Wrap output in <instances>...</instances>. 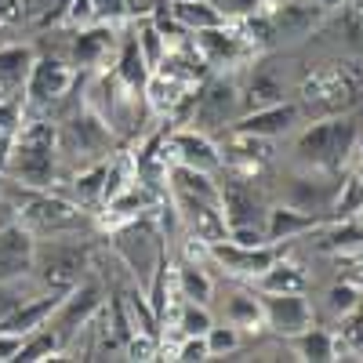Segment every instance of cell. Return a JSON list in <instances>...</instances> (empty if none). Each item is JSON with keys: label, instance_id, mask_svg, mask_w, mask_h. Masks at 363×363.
I'll return each mask as SVG.
<instances>
[{"label": "cell", "instance_id": "42", "mask_svg": "<svg viewBox=\"0 0 363 363\" xmlns=\"http://www.w3.org/2000/svg\"><path fill=\"white\" fill-rule=\"evenodd\" d=\"M22 345V335H11V330H0V359H15Z\"/></svg>", "mask_w": 363, "mask_h": 363}, {"label": "cell", "instance_id": "20", "mask_svg": "<svg viewBox=\"0 0 363 363\" xmlns=\"http://www.w3.org/2000/svg\"><path fill=\"white\" fill-rule=\"evenodd\" d=\"M269 160H272V138L247 135V131H229V145L222 153V164L244 171V174H258Z\"/></svg>", "mask_w": 363, "mask_h": 363}, {"label": "cell", "instance_id": "39", "mask_svg": "<svg viewBox=\"0 0 363 363\" xmlns=\"http://www.w3.org/2000/svg\"><path fill=\"white\" fill-rule=\"evenodd\" d=\"M62 22H69V26H77V29L95 26V22H99L95 4H91V0H69V8H66V18H62Z\"/></svg>", "mask_w": 363, "mask_h": 363}, {"label": "cell", "instance_id": "38", "mask_svg": "<svg viewBox=\"0 0 363 363\" xmlns=\"http://www.w3.org/2000/svg\"><path fill=\"white\" fill-rule=\"evenodd\" d=\"M171 359H186V363H203V359H211L207 338H203V335H182V345L174 349Z\"/></svg>", "mask_w": 363, "mask_h": 363}, {"label": "cell", "instance_id": "26", "mask_svg": "<svg viewBox=\"0 0 363 363\" xmlns=\"http://www.w3.org/2000/svg\"><path fill=\"white\" fill-rule=\"evenodd\" d=\"M320 171L306 174V178H294V186L287 193V203L298 207V211H309V215H320V211H327L330 203H335V186H327L323 178H316Z\"/></svg>", "mask_w": 363, "mask_h": 363}, {"label": "cell", "instance_id": "21", "mask_svg": "<svg viewBox=\"0 0 363 363\" xmlns=\"http://www.w3.org/2000/svg\"><path fill=\"white\" fill-rule=\"evenodd\" d=\"M222 211H225V222L233 225H265V207L255 200V193L247 189V182H225L222 186Z\"/></svg>", "mask_w": 363, "mask_h": 363}, {"label": "cell", "instance_id": "25", "mask_svg": "<svg viewBox=\"0 0 363 363\" xmlns=\"http://www.w3.org/2000/svg\"><path fill=\"white\" fill-rule=\"evenodd\" d=\"M171 18L178 22L182 33H200L207 26L225 22V11L215 4V0H171Z\"/></svg>", "mask_w": 363, "mask_h": 363}, {"label": "cell", "instance_id": "35", "mask_svg": "<svg viewBox=\"0 0 363 363\" xmlns=\"http://www.w3.org/2000/svg\"><path fill=\"white\" fill-rule=\"evenodd\" d=\"M359 301H363V291H359V287H352L349 280H345V284H335V287H330V291L323 294V306H327L330 313H335L338 320H342V316H349V313L359 306Z\"/></svg>", "mask_w": 363, "mask_h": 363}, {"label": "cell", "instance_id": "41", "mask_svg": "<svg viewBox=\"0 0 363 363\" xmlns=\"http://www.w3.org/2000/svg\"><path fill=\"white\" fill-rule=\"evenodd\" d=\"M215 4L225 11V18H240V15H251L255 8H262L265 0H215Z\"/></svg>", "mask_w": 363, "mask_h": 363}, {"label": "cell", "instance_id": "33", "mask_svg": "<svg viewBox=\"0 0 363 363\" xmlns=\"http://www.w3.org/2000/svg\"><path fill=\"white\" fill-rule=\"evenodd\" d=\"M211 323H215V316H211V309L200 306V301H182V309L174 316V327L182 335H207Z\"/></svg>", "mask_w": 363, "mask_h": 363}, {"label": "cell", "instance_id": "27", "mask_svg": "<svg viewBox=\"0 0 363 363\" xmlns=\"http://www.w3.org/2000/svg\"><path fill=\"white\" fill-rule=\"evenodd\" d=\"M174 284H178V294L186 301H200V306H211L215 298V280L207 277V269L200 262H189L182 258L178 269H174Z\"/></svg>", "mask_w": 363, "mask_h": 363}, {"label": "cell", "instance_id": "8", "mask_svg": "<svg viewBox=\"0 0 363 363\" xmlns=\"http://www.w3.org/2000/svg\"><path fill=\"white\" fill-rule=\"evenodd\" d=\"M193 48L200 51V58L211 66V69H229V66H240V62H251L258 55L251 48V40L244 37V29H240L233 18L218 22V26H207L200 33H189Z\"/></svg>", "mask_w": 363, "mask_h": 363}, {"label": "cell", "instance_id": "23", "mask_svg": "<svg viewBox=\"0 0 363 363\" xmlns=\"http://www.w3.org/2000/svg\"><path fill=\"white\" fill-rule=\"evenodd\" d=\"M316 225V215L309 211H298L291 203H280V207H269L265 211V240L269 244H280V240H294L301 233H309Z\"/></svg>", "mask_w": 363, "mask_h": 363}, {"label": "cell", "instance_id": "7", "mask_svg": "<svg viewBox=\"0 0 363 363\" xmlns=\"http://www.w3.org/2000/svg\"><path fill=\"white\" fill-rule=\"evenodd\" d=\"M102 306H106V291H102L99 280H80V284H73L62 298H58V306H55L48 323L55 327L62 349L80 335L84 327H91V320L102 313Z\"/></svg>", "mask_w": 363, "mask_h": 363}, {"label": "cell", "instance_id": "4", "mask_svg": "<svg viewBox=\"0 0 363 363\" xmlns=\"http://www.w3.org/2000/svg\"><path fill=\"white\" fill-rule=\"evenodd\" d=\"M359 87H363V73L352 62H330L301 84L298 109L301 113H342L359 99Z\"/></svg>", "mask_w": 363, "mask_h": 363}, {"label": "cell", "instance_id": "3", "mask_svg": "<svg viewBox=\"0 0 363 363\" xmlns=\"http://www.w3.org/2000/svg\"><path fill=\"white\" fill-rule=\"evenodd\" d=\"M236 116H240V80L225 77L222 69L207 73L193 87V102H189L186 124L203 131V135H215V131H229Z\"/></svg>", "mask_w": 363, "mask_h": 363}, {"label": "cell", "instance_id": "16", "mask_svg": "<svg viewBox=\"0 0 363 363\" xmlns=\"http://www.w3.org/2000/svg\"><path fill=\"white\" fill-rule=\"evenodd\" d=\"M211 262L222 265L229 277H240V280H258L262 272L277 262V244H255V247H244V244H233V240H222V244L211 247Z\"/></svg>", "mask_w": 363, "mask_h": 363}, {"label": "cell", "instance_id": "14", "mask_svg": "<svg viewBox=\"0 0 363 363\" xmlns=\"http://www.w3.org/2000/svg\"><path fill=\"white\" fill-rule=\"evenodd\" d=\"M174 207H178L182 229H186L189 236H196V240H203L207 247H215V244H222V240H229V222H225L222 203L174 193Z\"/></svg>", "mask_w": 363, "mask_h": 363}, {"label": "cell", "instance_id": "43", "mask_svg": "<svg viewBox=\"0 0 363 363\" xmlns=\"http://www.w3.org/2000/svg\"><path fill=\"white\" fill-rule=\"evenodd\" d=\"M0 22H22V0H0Z\"/></svg>", "mask_w": 363, "mask_h": 363}, {"label": "cell", "instance_id": "28", "mask_svg": "<svg viewBox=\"0 0 363 363\" xmlns=\"http://www.w3.org/2000/svg\"><path fill=\"white\" fill-rule=\"evenodd\" d=\"M113 73H116L120 84L131 87V91H142L145 80H149V73H153V69L145 66V58H142V51H138V44H135L131 33L116 44V69Z\"/></svg>", "mask_w": 363, "mask_h": 363}, {"label": "cell", "instance_id": "22", "mask_svg": "<svg viewBox=\"0 0 363 363\" xmlns=\"http://www.w3.org/2000/svg\"><path fill=\"white\" fill-rule=\"evenodd\" d=\"M33 58H37V51L29 44H4V48H0V87H4L11 99L26 91Z\"/></svg>", "mask_w": 363, "mask_h": 363}, {"label": "cell", "instance_id": "11", "mask_svg": "<svg viewBox=\"0 0 363 363\" xmlns=\"http://www.w3.org/2000/svg\"><path fill=\"white\" fill-rule=\"evenodd\" d=\"M240 80V113H251V109H265V106H277V102H287V73L269 62V58H251V66L244 69Z\"/></svg>", "mask_w": 363, "mask_h": 363}, {"label": "cell", "instance_id": "34", "mask_svg": "<svg viewBox=\"0 0 363 363\" xmlns=\"http://www.w3.org/2000/svg\"><path fill=\"white\" fill-rule=\"evenodd\" d=\"M207 352H211V359L215 356H233L236 349H240V327L236 323H211V330H207Z\"/></svg>", "mask_w": 363, "mask_h": 363}, {"label": "cell", "instance_id": "32", "mask_svg": "<svg viewBox=\"0 0 363 363\" xmlns=\"http://www.w3.org/2000/svg\"><path fill=\"white\" fill-rule=\"evenodd\" d=\"M225 320L229 323H236L240 330H255L258 323H265V316H262V294H233L229 301H225Z\"/></svg>", "mask_w": 363, "mask_h": 363}, {"label": "cell", "instance_id": "2", "mask_svg": "<svg viewBox=\"0 0 363 363\" xmlns=\"http://www.w3.org/2000/svg\"><path fill=\"white\" fill-rule=\"evenodd\" d=\"M359 120L352 113H330L294 138V153L309 171H338L359 145Z\"/></svg>", "mask_w": 363, "mask_h": 363}, {"label": "cell", "instance_id": "31", "mask_svg": "<svg viewBox=\"0 0 363 363\" xmlns=\"http://www.w3.org/2000/svg\"><path fill=\"white\" fill-rule=\"evenodd\" d=\"M255 284H258V291H306L309 287V277L298 265H291V262H284L277 255V262H272Z\"/></svg>", "mask_w": 363, "mask_h": 363}, {"label": "cell", "instance_id": "37", "mask_svg": "<svg viewBox=\"0 0 363 363\" xmlns=\"http://www.w3.org/2000/svg\"><path fill=\"white\" fill-rule=\"evenodd\" d=\"M91 4H95L99 22H109V26H116V22H124V18L138 15V8L131 4V0H91Z\"/></svg>", "mask_w": 363, "mask_h": 363}, {"label": "cell", "instance_id": "15", "mask_svg": "<svg viewBox=\"0 0 363 363\" xmlns=\"http://www.w3.org/2000/svg\"><path fill=\"white\" fill-rule=\"evenodd\" d=\"M164 157H171V164H186V167H200V171H211L218 174L225 164H222V149L215 145V138L196 131V128H178L167 135L164 142Z\"/></svg>", "mask_w": 363, "mask_h": 363}, {"label": "cell", "instance_id": "13", "mask_svg": "<svg viewBox=\"0 0 363 363\" xmlns=\"http://www.w3.org/2000/svg\"><path fill=\"white\" fill-rule=\"evenodd\" d=\"M330 8L316 4V0H269V18L277 29V44H298L313 37L327 22Z\"/></svg>", "mask_w": 363, "mask_h": 363}, {"label": "cell", "instance_id": "12", "mask_svg": "<svg viewBox=\"0 0 363 363\" xmlns=\"http://www.w3.org/2000/svg\"><path fill=\"white\" fill-rule=\"evenodd\" d=\"M18 222L40 240V236H62V233L77 229L84 222V215H80V203L37 193L29 203H18Z\"/></svg>", "mask_w": 363, "mask_h": 363}, {"label": "cell", "instance_id": "10", "mask_svg": "<svg viewBox=\"0 0 363 363\" xmlns=\"http://www.w3.org/2000/svg\"><path fill=\"white\" fill-rule=\"evenodd\" d=\"M73 84H77L73 62H66V58H51V55H37L22 95H26V102L33 109H51L58 99L69 95Z\"/></svg>", "mask_w": 363, "mask_h": 363}, {"label": "cell", "instance_id": "18", "mask_svg": "<svg viewBox=\"0 0 363 363\" xmlns=\"http://www.w3.org/2000/svg\"><path fill=\"white\" fill-rule=\"evenodd\" d=\"M301 124V109L298 102H277V106H265V109H251V113H240L233 120L229 131H247V135H262V138H280L291 135Z\"/></svg>", "mask_w": 363, "mask_h": 363}, {"label": "cell", "instance_id": "17", "mask_svg": "<svg viewBox=\"0 0 363 363\" xmlns=\"http://www.w3.org/2000/svg\"><path fill=\"white\" fill-rule=\"evenodd\" d=\"M33 258H37V236L18 218L0 229V280L33 277Z\"/></svg>", "mask_w": 363, "mask_h": 363}, {"label": "cell", "instance_id": "5", "mask_svg": "<svg viewBox=\"0 0 363 363\" xmlns=\"http://www.w3.org/2000/svg\"><path fill=\"white\" fill-rule=\"evenodd\" d=\"M113 247H116L120 262L131 269V277H135V284H138L142 291L149 287V280L157 277L160 262L167 258V255H164L160 233L149 225L145 218H131L128 225H120V229H116V240H113Z\"/></svg>", "mask_w": 363, "mask_h": 363}, {"label": "cell", "instance_id": "19", "mask_svg": "<svg viewBox=\"0 0 363 363\" xmlns=\"http://www.w3.org/2000/svg\"><path fill=\"white\" fill-rule=\"evenodd\" d=\"M113 51H116V26L95 22V26H84V29L73 33V40H69V62L80 66V69H99Z\"/></svg>", "mask_w": 363, "mask_h": 363}, {"label": "cell", "instance_id": "44", "mask_svg": "<svg viewBox=\"0 0 363 363\" xmlns=\"http://www.w3.org/2000/svg\"><path fill=\"white\" fill-rule=\"evenodd\" d=\"M8 99H11V95H8V91H4V87H0V106H4Z\"/></svg>", "mask_w": 363, "mask_h": 363}, {"label": "cell", "instance_id": "40", "mask_svg": "<svg viewBox=\"0 0 363 363\" xmlns=\"http://www.w3.org/2000/svg\"><path fill=\"white\" fill-rule=\"evenodd\" d=\"M345 320V338H349V345L356 349V352H363V301L349 313V316H342Z\"/></svg>", "mask_w": 363, "mask_h": 363}, {"label": "cell", "instance_id": "6", "mask_svg": "<svg viewBox=\"0 0 363 363\" xmlns=\"http://www.w3.org/2000/svg\"><path fill=\"white\" fill-rule=\"evenodd\" d=\"M87 269V251L80 244H69V240L55 236L51 244H40L37 240V258H33V277L44 291L66 294L73 284L84 280Z\"/></svg>", "mask_w": 363, "mask_h": 363}, {"label": "cell", "instance_id": "1", "mask_svg": "<svg viewBox=\"0 0 363 363\" xmlns=\"http://www.w3.org/2000/svg\"><path fill=\"white\" fill-rule=\"evenodd\" d=\"M55 160H58V128L48 120H29V124H18L11 138L4 174H11L26 189H48L55 182Z\"/></svg>", "mask_w": 363, "mask_h": 363}, {"label": "cell", "instance_id": "29", "mask_svg": "<svg viewBox=\"0 0 363 363\" xmlns=\"http://www.w3.org/2000/svg\"><path fill=\"white\" fill-rule=\"evenodd\" d=\"M294 342V352H298V359H309V363H330V359H338V338L330 335V330H323V327H309V330H301L298 338H291Z\"/></svg>", "mask_w": 363, "mask_h": 363}, {"label": "cell", "instance_id": "30", "mask_svg": "<svg viewBox=\"0 0 363 363\" xmlns=\"http://www.w3.org/2000/svg\"><path fill=\"white\" fill-rule=\"evenodd\" d=\"M131 37H135V44H138V51H142V58H145V66H149V69H157V66H160V58H164L167 48H171V40L160 33V26L145 15V18L135 22Z\"/></svg>", "mask_w": 363, "mask_h": 363}, {"label": "cell", "instance_id": "24", "mask_svg": "<svg viewBox=\"0 0 363 363\" xmlns=\"http://www.w3.org/2000/svg\"><path fill=\"white\" fill-rule=\"evenodd\" d=\"M167 178H171V193H186V196H200V200L222 203V182H215V174H211V171L186 167V164H171Z\"/></svg>", "mask_w": 363, "mask_h": 363}, {"label": "cell", "instance_id": "36", "mask_svg": "<svg viewBox=\"0 0 363 363\" xmlns=\"http://www.w3.org/2000/svg\"><path fill=\"white\" fill-rule=\"evenodd\" d=\"M102 186H106V164L91 167V171H80L77 174V203H95L102 200Z\"/></svg>", "mask_w": 363, "mask_h": 363}, {"label": "cell", "instance_id": "9", "mask_svg": "<svg viewBox=\"0 0 363 363\" xmlns=\"http://www.w3.org/2000/svg\"><path fill=\"white\" fill-rule=\"evenodd\" d=\"M262 294V316L265 327L280 338H298L301 330H309L316 323L313 301L306 291H258Z\"/></svg>", "mask_w": 363, "mask_h": 363}]
</instances>
